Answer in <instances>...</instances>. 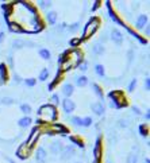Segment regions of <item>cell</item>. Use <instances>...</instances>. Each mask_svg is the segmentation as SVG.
I'll return each instance as SVG.
<instances>
[{"mask_svg":"<svg viewBox=\"0 0 150 163\" xmlns=\"http://www.w3.org/2000/svg\"><path fill=\"white\" fill-rule=\"evenodd\" d=\"M38 4H39V7H42V8H47V7H50L52 3H50V1H39Z\"/></svg>","mask_w":150,"mask_h":163,"instance_id":"cell-37","label":"cell"},{"mask_svg":"<svg viewBox=\"0 0 150 163\" xmlns=\"http://www.w3.org/2000/svg\"><path fill=\"white\" fill-rule=\"evenodd\" d=\"M147 24V16L146 15H141L138 19H137V28L141 30V28H143V26Z\"/></svg>","mask_w":150,"mask_h":163,"instance_id":"cell-16","label":"cell"},{"mask_svg":"<svg viewBox=\"0 0 150 163\" xmlns=\"http://www.w3.org/2000/svg\"><path fill=\"white\" fill-rule=\"evenodd\" d=\"M77 163H80V162H77Z\"/></svg>","mask_w":150,"mask_h":163,"instance_id":"cell-46","label":"cell"},{"mask_svg":"<svg viewBox=\"0 0 150 163\" xmlns=\"http://www.w3.org/2000/svg\"><path fill=\"white\" fill-rule=\"evenodd\" d=\"M145 163H150V160H149V158H146V160H145Z\"/></svg>","mask_w":150,"mask_h":163,"instance_id":"cell-44","label":"cell"},{"mask_svg":"<svg viewBox=\"0 0 150 163\" xmlns=\"http://www.w3.org/2000/svg\"><path fill=\"white\" fill-rule=\"evenodd\" d=\"M21 111L25 113L26 116H29V115L31 113V107L29 105V104H22V105H21Z\"/></svg>","mask_w":150,"mask_h":163,"instance_id":"cell-24","label":"cell"},{"mask_svg":"<svg viewBox=\"0 0 150 163\" xmlns=\"http://www.w3.org/2000/svg\"><path fill=\"white\" fill-rule=\"evenodd\" d=\"M30 148L26 146V143H23L21 147L18 148V151H16V156L21 159H27L29 158V154H30Z\"/></svg>","mask_w":150,"mask_h":163,"instance_id":"cell-9","label":"cell"},{"mask_svg":"<svg viewBox=\"0 0 150 163\" xmlns=\"http://www.w3.org/2000/svg\"><path fill=\"white\" fill-rule=\"evenodd\" d=\"M111 39H112L115 43L120 45V43L123 42V35H122V32H120L118 28H114V30L111 31Z\"/></svg>","mask_w":150,"mask_h":163,"instance_id":"cell-11","label":"cell"},{"mask_svg":"<svg viewBox=\"0 0 150 163\" xmlns=\"http://www.w3.org/2000/svg\"><path fill=\"white\" fill-rule=\"evenodd\" d=\"M91 109H92L96 115H103V113H104V104L102 101L95 102V104L91 105Z\"/></svg>","mask_w":150,"mask_h":163,"instance_id":"cell-12","label":"cell"},{"mask_svg":"<svg viewBox=\"0 0 150 163\" xmlns=\"http://www.w3.org/2000/svg\"><path fill=\"white\" fill-rule=\"evenodd\" d=\"M138 162V155L134 152L129 154V156H127V163H137Z\"/></svg>","mask_w":150,"mask_h":163,"instance_id":"cell-26","label":"cell"},{"mask_svg":"<svg viewBox=\"0 0 150 163\" xmlns=\"http://www.w3.org/2000/svg\"><path fill=\"white\" fill-rule=\"evenodd\" d=\"M46 156H47V152H46V150H45L43 147H38L35 150V159H37V162L43 163L45 160H46Z\"/></svg>","mask_w":150,"mask_h":163,"instance_id":"cell-10","label":"cell"},{"mask_svg":"<svg viewBox=\"0 0 150 163\" xmlns=\"http://www.w3.org/2000/svg\"><path fill=\"white\" fill-rule=\"evenodd\" d=\"M52 105H54V107H56V105H58V104H60V96H58V94H53L52 96Z\"/></svg>","mask_w":150,"mask_h":163,"instance_id":"cell-33","label":"cell"},{"mask_svg":"<svg viewBox=\"0 0 150 163\" xmlns=\"http://www.w3.org/2000/svg\"><path fill=\"white\" fill-rule=\"evenodd\" d=\"M47 76H49V69L45 67V69H42L41 74H39V80H41V81H45V80L47 78Z\"/></svg>","mask_w":150,"mask_h":163,"instance_id":"cell-29","label":"cell"},{"mask_svg":"<svg viewBox=\"0 0 150 163\" xmlns=\"http://www.w3.org/2000/svg\"><path fill=\"white\" fill-rule=\"evenodd\" d=\"M81 62H83V53H80V50L77 49L64 51L58 57V63H61L62 71H68L73 67H77Z\"/></svg>","mask_w":150,"mask_h":163,"instance_id":"cell-1","label":"cell"},{"mask_svg":"<svg viewBox=\"0 0 150 163\" xmlns=\"http://www.w3.org/2000/svg\"><path fill=\"white\" fill-rule=\"evenodd\" d=\"M19 127L21 128H26V127H29L31 124V117L30 116H25V117H22L21 120H19Z\"/></svg>","mask_w":150,"mask_h":163,"instance_id":"cell-19","label":"cell"},{"mask_svg":"<svg viewBox=\"0 0 150 163\" xmlns=\"http://www.w3.org/2000/svg\"><path fill=\"white\" fill-rule=\"evenodd\" d=\"M31 45H34V43L26 42V41H23V39H16V41L12 42V46L15 47V49H21V47H25V46H31Z\"/></svg>","mask_w":150,"mask_h":163,"instance_id":"cell-14","label":"cell"},{"mask_svg":"<svg viewBox=\"0 0 150 163\" xmlns=\"http://www.w3.org/2000/svg\"><path fill=\"white\" fill-rule=\"evenodd\" d=\"M133 109H134V112L137 113V115H139V113H141V112H139V109H138V108H135V107H134V108H133Z\"/></svg>","mask_w":150,"mask_h":163,"instance_id":"cell-42","label":"cell"},{"mask_svg":"<svg viewBox=\"0 0 150 163\" xmlns=\"http://www.w3.org/2000/svg\"><path fill=\"white\" fill-rule=\"evenodd\" d=\"M0 102H1V104H4V105H12V104L15 102V100H14V98H11V97H3V98L0 100Z\"/></svg>","mask_w":150,"mask_h":163,"instance_id":"cell-27","label":"cell"},{"mask_svg":"<svg viewBox=\"0 0 150 163\" xmlns=\"http://www.w3.org/2000/svg\"><path fill=\"white\" fill-rule=\"evenodd\" d=\"M119 125L120 127H129V123H127V120H120Z\"/></svg>","mask_w":150,"mask_h":163,"instance_id":"cell-39","label":"cell"},{"mask_svg":"<svg viewBox=\"0 0 150 163\" xmlns=\"http://www.w3.org/2000/svg\"><path fill=\"white\" fill-rule=\"evenodd\" d=\"M137 86V80H133V81H131V84H130V86H129V90L130 92H133V90H134V88Z\"/></svg>","mask_w":150,"mask_h":163,"instance_id":"cell-38","label":"cell"},{"mask_svg":"<svg viewBox=\"0 0 150 163\" xmlns=\"http://www.w3.org/2000/svg\"><path fill=\"white\" fill-rule=\"evenodd\" d=\"M64 148V144L61 142H53L52 146H50V152L53 154H60Z\"/></svg>","mask_w":150,"mask_h":163,"instance_id":"cell-13","label":"cell"},{"mask_svg":"<svg viewBox=\"0 0 150 163\" xmlns=\"http://www.w3.org/2000/svg\"><path fill=\"white\" fill-rule=\"evenodd\" d=\"M102 158V138L99 136L96 140V146L93 148V163H100Z\"/></svg>","mask_w":150,"mask_h":163,"instance_id":"cell-5","label":"cell"},{"mask_svg":"<svg viewBox=\"0 0 150 163\" xmlns=\"http://www.w3.org/2000/svg\"><path fill=\"white\" fill-rule=\"evenodd\" d=\"M3 39H4V34L0 32V42H3Z\"/></svg>","mask_w":150,"mask_h":163,"instance_id":"cell-43","label":"cell"},{"mask_svg":"<svg viewBox=\"0 0 150 163\" xmlns=\"http://www.w3.org/2000/svg\"><path fill=\"white\" fill-rule=\"evenodd\" d=\"M5 69H7V67H5V63H1V65H0V80H1L0 82H1V84L7 80V70H5Z\"/></svg>","mask_w":150,"mask_h":163,"instance_id":"cell-20","label":"cell"},{"mask_svg":"<svg viewBox=\"0 0 150 163\" xmlns=\"http://www.w3.org/2000/svg\"><path fill=\"white\" fill-rule=\"evenodd\" d=\"M39 132H41V131H39V128L35 127L34 129H33V132H31V135L29 136V139H27L26 146H27L29 148H30V150H31L33 147H34V144H35V142L38 140V138H39Z\"/></svg>","mask_w":150,"mask_h":163,"instance_id":"cell-6","label":"cell"},{"mask_svg":"<svg viewBox=\"0 0 150 163\" xmlns=\"http://www.w3.org/2000/svg\"><path fill=\"white\" fill-rule=\"evenodd\" d=\"M35 80H34V78H29V80H26V81H25V84H26L27 86H34V85H35Z\"/></svg>","mask_w":150,"mask_h":163,"instance_id":"cell-36","label":"cell"},{"mask_svg":"<svg viewBox=\"0 0 150 163\" xmlns=\"http://www.w3.org/2000/svg\"><path fill=\"white\" fill-rule=\"evenodd\" d=\"M139 129H141V135H142V136H146V135H147V127H146V124L141 125Z\"/></svg>","mask_w":150,"mask_h":163,"instance_id":"cell-35","label":"cell"},{"mask_svg":"<svg viewBox=\"0 0 150 163\" xmlns=\"http://www.w3.org/2000/svg\"><path fill=\"white\" fill-rule=\"evenodd\" d=\"M88 84V78L85 76H81V77H77L76 78V85L77 86H85Z\"/></svg>","mask_w":150,"mask_h":163,"instance_id":"cell-21","label":"cell"},{"mask_svg":"<svg viewBox=\"0 0 150 163\" xmlns=\"http://www.w3.org/2000/svg\"><path fill=\"white\" fill-rule=\"evenodd\" d=\"M95 71H96V74L100 77H104V74H106L103 65H96V66H95Z\"/></svg>","mask_w":150,"mask_h":163,"instance_id":"cell-25","label":"cell"},{"mask_svg":"<svg viewBox=\"0 0 150 163\" xmlns=\"http://www.w3.org/2000/svg\"><path fill=\"white\" fill-rule=\"evenodd\" d=\"M62 93L66 96V98H69V96H72L73 94V85L72 84H65V85L62 86Z\"/></svg>","mask_w":150,"mask_h":163,"instance_id":"cell-15","label":"cell"},{"mask_svg":"<svg viewBox=\"0 0 150 163\" xmlns=\"http://www.w3.org/2000/svg\"><path fill=\"white\" fill-rule=\"evenodd\" d=\"M46 19H47V22H49L50 24H56V22H57V12H54V11L47 12V14H46Z\"/></svg>","mask_w":150,"mask_h":163,"instance_id":"cell-17","label":"cell"},{"mask_svg":"<svg viewBox=\"0 0 150 163\" xmlns=\"http://www.w3.org/2000/svg\"><path fill=\"white\" fill-rule=\"evenodd\" d=\"M92 123H93L92 117H85V119H83V127H89Z\"/></svg>","mask_w":150,"mask_h":163,"instance_id":"cell-31","label":"cell"},{"mask_svg":"<svg viewBox=\"0 0 150 163\" xmlns=\"http://www.w3.org/2000/svg\"><path fill=\"white\" fill-rule=\"evenodd\" d=\"M70 140H72L73 143H76V144H77V146H78V147H81V148L84 147L83 142H81V140H80V139H78L77 136H72V138H70Z\"/></svg>","mask_w":150,"mask_h":163,"instance_id":"cell-32","label":"cell"},{"mask_svg":"<svg viewBox=\"0 0 150 163\" xmlns=\"http://www.w3.org/2000/svg\"><path fill=\"white\" fill-rule=\"evenodd\" d=\"M111 98H112V102L110 104L111 108H123L127 105V101H126V97H124V93L122 90H115V92H110L108 94Z\"/></svg>","mask_w":150,"mask_h":163,"instance_id":"cell-3","label":"cell"},{"mask_svg":"<svg viewBox=\"0 0 150 163\" xmlns=\"http://www.w3.org/2000/svg\"><path fill=\"white\" fill-rule=\"evenodd\" d=\"M92 51L96 54V55H100V54H103V53H104V46L100 43V42H98V43H95V45H93Z\"/></svg>","mask_w":150,"mask_h":163,"instance_id":"cell-18","label":"cell"},{"mask_svg":"<svg viewBox=\"0 0 150 163\" xmlns=\"http://www.w3.org/2000/svg\"><path fill=\"white\" fill-rule=\"evenodd\" d=\"M99 26H100V19L99 18H92L91 20L87 23V26L84 27V32H83V36H81V39H88L89 36H92L96 30L99 28Z\"/></svg>","mask_w":150,"mask_h":163,"instance_id":"cell-4","label":"cell"},{"mask_svg":"<svg viewBox=\"0 0 150 163\" xmlns=\"http://www.w3.org/2000/svg\"><path fill=\"white\" fill-rule=\"evenodd\" d=\"M78 69L81 71H87L88 70V62H81V63L78 65Z\"/></svg>","mask_w":150,"mask_h":163,"instance_id":"cell-34","label":"cell"},{"mask_svg":"<svg viewBox=\"0 0 150 163\" xmlns=\"http://www.w3.org/2000/svg\"><path fill=\"white\" fill-rule=\"evenodd\" d=\"M74 151H76V150H74V147H73L72 144L64 147L62 148V151H61V159L62 160H66V159L72 158L73 155H74Z\"/></svg>","mask_w":150,"mask_h":163,"instance_id":"cell-7","label":"cell"},{"mask_svg":"<svg viewBox=\"0 0 150 163\" xmlns=\"http://www.w3.org/2000/svg\"><path fill=\"white\" fill-rule=\"evenodd\" d=\"M57 108L52 104H45L38 109V119L41 123H53L57 119Z\"/></svg>","mask_w":150,"mask_h":163,"instance_id":"cell-2","label":"cell"},{"mask_svg":"<svg viewBox=\"0 0 150 163\" xmlns=\"http://www.w3.org/2000/svg\"><path fill=\"white\" fill-rule=\"evenodd\" d=\"M145 86H146V90H149V86H150L149 78H146V80H145Z\"/></svg>","mask_w":150,"mask_h":163,"instance_id":"cell-41","label":"cell"},{"mask_svg":"<svg viewBox=\"0 0 150 163\" xmlns=\"http://www.w3.org/2000/svg\"><path fill=\"white\" fill-rule=\"evenodd\" d=\"M39 55H41L43 59H50V55H52V54H50V51L47 50V49H41V50H39Z\"/></svg>","mask_w":150,"mask_h":163,"instance_id":"cell-23","label":"cell"},{"mask_svg":"<svg viewBox=\"0 0 150 163\" xmlns=\"http://www.w3.org/2000/svg\"><path fill=\"white\" fill-rule=\"evenodd\" d=\"M81 42H83V39H81V38H74V39H72V41H70V46H72V47H77L78 45L81 43Z\"/></svg>","mask_w":150,"mask_h":163,"instance_id":"cell-30","label":"cell"},{"mask_svg":"<svg viewBox=\"0 0 150 163\" xmlns=\"http://www.w3.org/2000/svg\"><path fill=\"white\" fill-rule=\"evenodd\" d=\"M78 28V23H74V24H72V27H69V31H76Z\"/></svg>","mask_w":150,"mask_h":163,"instance_id":"cell-40","label":"cell"},{"mask_svg":"<svg viewBox=\"0 0 150 163\" xmlns=\"http://www.w3.org/2000/svg\"><path fill=\"white\" fill-rule=\"evenodd\" d=\"M92 88L95 89V93H96V94H98V96L100 97L102 100H104V94H103V90H102V88L99 86L98 84H92Z\"/></svg>","mask_w":150,"mask_h":163,"instance_id":"cell-22","label":"cell"},{"mask_svg":"<svg viewBox=\"0 0 150 163\" xmlns=\"http://www.w3.org/2000/svg\"><path fill=\"white\" fill-rule=\"evenodd\" d=\"M72 123L74 124V125H77V127H83V119L78 117V116L72 117Z\"/></svg>","mask_w":150,"mask_h":163,"instance_id":"cell-28","label":"cell"},{"mask_svg":"<svg viewBox=\"0 0 150 163\" xmlns=\"http://www.w3.org/2000/svg\"><path fill=\"white\" fill-rule=\"evenodd\" d=\"M10 163H14V162H12V160H10Z\"/></svg>","mask_w":150,"mask_h":163,"instance_id":"cell-45","label":"cell"},{"mask_svg":"<svg viewBox=\"0 0 150 163\" xmlns=\"http://www.w3.org/2000/svg\"><path fill=\"white\" fill-rule=\"evenodd\" d=\"M62 108H64V112L65 113H72L74 111V108H76V104L74 101H72L70 98H65V100H62Z\"/></svg>","mask_w":150,"mask_h":163,"instance_id":"cell-8","label":"cell"}]
</instances>
